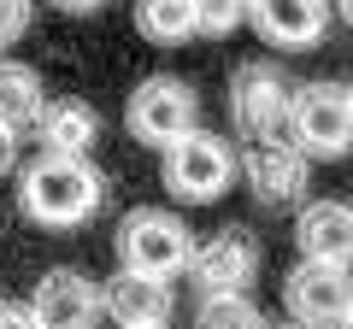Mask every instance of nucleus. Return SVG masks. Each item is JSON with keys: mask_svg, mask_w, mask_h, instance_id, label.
<instances>
[{"mask_svg": "<svg viewBox=\"0 0 353 329\" xmlns=\"http://www.w3.org/2000/svg\"><path fill=\"white\" fill-rule=\"evenodd\" d=\"M18 200H24V217L41 229H77L101 212L106 200V177L77 153H41V159L24 164L18 177Z\"/></svg>", "mask_w": 353, "mask_h": 329, "instance_id": "f257e3e1", "label": "nucleus"}, {"mask_svg": "<svg viewBox=\"0 0 353 329\" xmlns=\"http://www.w3.org/2000/svg\"><path fill=\"white\" fill-rule=\"evenodd\" d=\"M289 136L306 159H347L353 153V100L347 83H306L289 100Z\"/></svg>", "mask_w": 353, "mask_h": 329, "instance_id": "f03ea898", "label": "nucleus"}, {"mask_svg": "<svg viewBox=\"0 0 353 329\" xmlns=\"http://www.w3.org/2000/svg\"><path fill=\"white\" fill-rule=\"evenodd\" d=\"M194 241H189V224L176 212H159V206H141L118 224V265L136 270V277H165L171 282L176 270L189 265Z\"/></svg>", "mask_w": 353, "mask_h": 329, "instance_id": "7ed1b4c3", "label": "nucleus"}, {"mask_svg": "<svg viewBox=\"0 0 353 329\" xmlns=\"http://www.w3.org/2000/svg\"><path fill=\"white\" fill-rule=\"evenodd\" d=\"M194 118H201V94L183 76H141L130 89V106H124L130 136L148 141V147H171L176 136L194 129Z\"/></svg>", "mask_w": 353, "mask_h": 329, "instance_id": "20e7f679", "label": "nucleus"}, {"mask_svg": "<svg viewBox=\"0 0 353 329\" xmlns=\"http://www.w3.org/2000/svg\"><path fill=\"white\" fill-rule=\"evenodd\" d=\"M230 177H236V159H230V147L218 136H206V129H189V136H176L171 147H165V189H171L176 200L206 206V200H218V194L230 189Z\"/></svg>", "mask_w": 353, "mask_h": 329, "instance_id": "39448f33", "label": "nucleus"}, {"mask_svg": "<svg viewBox=\"0 0 353 329\" xmlns=\"http://www.w3.org/2000/svg\"><path fill=\"white\" fill-rule=\"evenodd\" d=\"M289 100L294 94L283 89V76L271 65H241L236 83H230V112H236L241 136L253 147H277V141H294L289 136Z\"/></svg>", "mask_w": 353, "mask_h": 329, "instance_id": "423d86ee", "label": "nucleus"}, {"mask_svg": "<svg viewBox=\"0 0 353 329\" xmlns=\"http://www.w3.org/2000/svg\"><path fill=\"white\" fill-rule=\"evenodd\" d=\"M189 282L206 294H248L253 270H259V247H253V235H241V229H218L212 241H201L189 253Z\"/></svg>", "mask_w": 353, "mask_h": 329, "instance_id": "0eeeda50", "label": "nucleus"}, {"mask_svg": "<svg viewBox=\"0 0 353 329\" xmlns=\"http://www.w3.org/2000/svg\"><path fill=\"white\" fill-rule=\"evenodd\" d=\"M283 300H289V317H294V323L330 329V323H341V312H347V300H353V277H347L341 265H312V259H306V265L289 277Z\"/></svg>", "mask_w": 353, "mask_h": 329, "instance_id": "6e6552de", "label": "nucleus"}, {"mask_svg": "<svg viewBox=\"0 0 353 329\" xmlns=\"http://www.w3.org/2000/svg\"><path fill=\"white\" fill-rule=\"evenodd\" d=\"M101 312L118 329H165L176 312V294L165 277H136V270H118L101 294Z\"/></svg>", "mask_w": 353, "mask_h": 329, "instance_id": "1a4fd4ad", "label": "nucleus"}, {"mask_svg": "<svg viewBox=\"0 0 353 329\" xmlns=\"http://www.w3.org/2000/svg\"><path fill=\"white\" fill-rule=\"evenodd\" d=\"M30 312H36V329H94L101 294L83 270H48L30 294Z\"/></svg>", "mask_w": 353, "mask_h": 329, "instance_id": "9d476101", "label": "nucleus"}, {"mask_svg": "<svg viewBox=\"0 0 353 329\" xmlns=\"http://www.w3.org/2000/svg\"><path fill=\"white\" fill-rule=\"evenodd\" d=\"M294 241L312 265H341L353 270V212L347 200H306L294 217Z\"/></svg>", "mask_w": 353, "mask_h": 329, "instance_id": "9b49d317", "label": "nucleus"}, {"mask_svg": "<svg viewBox=\"0 0 353 329\" xmlns=\"http://www.w3.org/2000/svg\"><path fill=\"white\" fill-rule=\"evenodd\" d=\"M241 177L259 194L265 206H294L306 194V153L294 141H277V147H248L241 159Z\"/></svg>", "mask_w": 353, "mask_h": 329, "instance_id": "f8f14e48", "label": "nucleus"}, {"mask_svg": "<svg viewBox=\"0 0 353 329\" xmlns=\"http://www.w3.org/2000/svg\"><path fill=\"white\" fill-rule=\"evenodd\" d=\"M248 18L271 47H318L324 41V0H248Z\"/></svg>", "mask_w": 353, "mask_h": 329, "instance_id": "ddd939ff", "label": "nucleus"}, {"mask_svg": "<svg viewBox=\"0 0 353 329\" xmlns=\"http://www.w3.org/2000/svg\"><path fill=\"white\" fill-rule=\"evenodd\" d=\"M36 136L48 141L41 153H77V159H88V147L101 141V118H94V106H88V100L65 94V100H48V106H41Z\"/></svg>", "mask_w": 353, "mask_h": 329, "instance_id": "4468645a", "label": "nucleus"}, {"mask_svg": "<svg viewBox=\"0 0 353 329\" xmlns=\"http://www.w3.org/2000/svg\"><path fill=\"white\" fill-rule=\"evenodd\" d=\"M48 106L41 94V71L36 65H18V59H0V136H30Z\"/></svg>", "mask_w": 353, "mask_h": 329, "instance_id": "2eb2a0df", "label": "nucleus"}, {"mask_svg": "<svg viewBox=\"0 0 353 329\" xmlns=\"http://www.w3.org/2000/svg\"><path fill=\"white\" fill-rule=\"evenodd\" d=\"M136 30L159 47H176V41L194 36V0H136Z\"/></svg>", "mask_w": 353, "mask_h": 329, "instance_id": "dca6fc26", "label": "nucleus"}, {"mask_svg": "<svg viewBox=\"0 0 353 329\" xmlns=\"http://www.w3.org/2000/svg\"><path fill=\"white\" fill-rule=\"evenodd\" d=\"M194 329H271V323L259 317V306L248 294H206Z\"/></svg>", "mask_w": 353, "mask_h": 329, "instance_id": "f3484780", "label": "nucleus"}, {"mask_svg": "<svg viewBox=\"0 0 353 329\" xmlns=\"http://www.w3.org/2000/svg\"><path fill=\"white\" fill-rule=\"evenodd\" d=\"M236 24H248V0H194V30L201 36H230Z\"/></svg>", "mask_w": 353, "mask_h": 329, "instance_id": "a211bd4d", "label": "nucleus"}, {"mask_svg": "<svg viewBox=\"0 0 353 329\" xmlns=\"http://www.w3.org/2000/svg\"><path fill=\"white\" fill-rule=\"evenodd\" d=\"M36 18V0H0V47H12Z\"/></svg>", "mask_w": 353, "mask_h": 329, "instance_id": "6ab92c4d", "label": "nucleus"}, {"mask_svg": "<svg viewBox=\"0 0 353 329\" xmlns=\"http://www.w3.org/2000/svg\"><path fill=\"white\" fill-rule=\"evenodd\" d=\"M0 329H36L30 300H0Z\"/></svg>", "mask_w": 353, "mask_h": 329, "instance_id": "aec40b11", "label": "nucleus"}, {"mask_svg": "<svg viewBox=\"0 0 353 329\" xmlns=\"http://www.w3.org/2000/svg\"><path fill=\"white\" fill-rule=\"evenodd\" d=\"M48 6H59V12H101L106 0H48Z\"/></svg>", "mask_w": 353, "mask_h": 329, "instance_id": "412c9836", "label": "nucleus"}, {"mask_svg": "<svg viewBox=\"0 0 353 329\" xmlns=\"http://www.w3.org/2000/svg\"><path fill=\"white\" fill-rule=\"evenodd\" d=\"M12 159H18V141H12V136H0V177L12 171Z\"/></svg>", "mask_w": 353, "mask_h": 329, "instance_id": "4be33fe9", "label": "nucleus"}, {"mask_svg": "<svg viewBox=\"0 0 353 329\" xmlns=\"http://www.w3.org/2000/svg\"><path fill=\"white\" fill-rule=\"evenodd\" d=\"M336 329H353V300H347V312H341V323Z\"/></svg>", "mask_w": 353, "mask_h": 329, "instance_id": "5701e85b", "label": "nucleus"}, {"mask_svg": "<svg viewBox=\"0 0 353 329\" xmlns=\"http://www.w3.org/2000/svg\"><path fill=\"white\" fill-rule=\"evenodd\" d=\"M336 6H341V18H347V24H353V0H336Z\"/></svg>", "mask_w": 353, "mask_h": 329, "instance_id": "b1692460", "label": "nucleus"}, {"mask_svg": "<svg viewBox=\"0 0 353 329\" xmlns=\"http://www.w3.org/2000/svg\"><path fill=\"white\" fill-rule=\"evenodd\" d=\"M277 329H306V323H277Z\"/></svg>", "mask_w": 353, "mask_h": 329, "instance_id": "393cba45", "label": "nucleus"}, {"mask_svg": "<svg viewBox=\"0 0 353 329\" xmlns=\"http://www.w3.org/2000/svg\"><path fill=\"white\" fill-rule=\"evenodd\" d=\"M347 100H353V83H347Z\"/></svg>", "mask_w": 353, "mask_h": 329, "instance_id": "a878e982", "label": "nucleus"}, {"mask_svg": "<svg viewBox=\"0 0 353 329\" xmlns=\"http://www.w3.org/2000/svg\"><path fill=\"white\" fill-rule=\"evenodd\" d=\"M347 212H353V206H347Z\"/></svg>", "mask_w": 353, "mask_h": 329, "instance_id": "bb28decb", "label": "nucleus"}]
</instances>
